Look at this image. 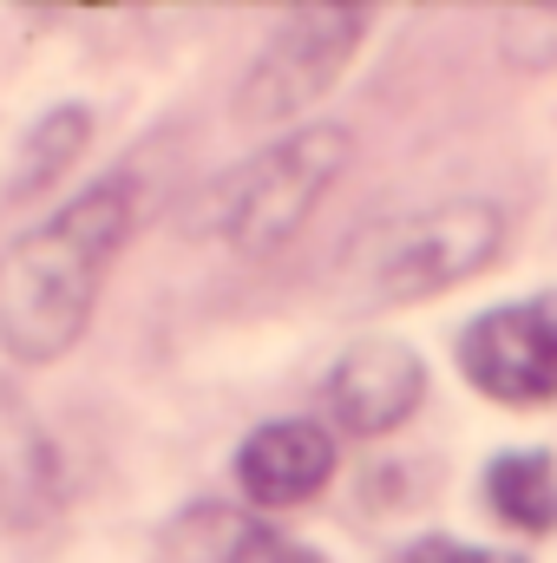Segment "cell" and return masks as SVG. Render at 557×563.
Listing matches in <instances>:
<instances>
[{
    "mask_svg": "<svg viewBox=\"0 0 557 563\" xmlns=\"http://www.w3.org/2000/svg\"><path fill=\"white\" fill-rule=\"evenodd\" d=\"M132 230H139V184L132 170H112L0 256V347L20 367H46L79 347L99 282L132 243Z\"/></svg>",
    "mask_w": 557,
    "mask_h": 563,
    "instance_id": "obj_1",
    "label": "cell"
},
{
    "mask_svg": "<svg viewBox=\"0 0 557 563\" xmlns=\"http://www.w3.org/2000/svg\"><path fill=\"white\" fill-rule=\"evenodd\" d=\"M341 170H348V132H335V125H295L288 139L263 144L250 164H237L210 190L204 217H210V230L230 250L276 256L282 243L321 210V197L335 190Z\"/></svg>",
    "mask_w": 557,
    "mask_h": 563,
    "instance_id": "obj_2",
    "label": "cell"
},
{
    "mask_svg": "<svg viewBox=\"0 0 557 563\" xmlns=\"http://www.w3.org/2000/svg\"><path fill=\"white\" fill-rule=\"evenodd\" d=\"M505 250V210L485 197H459L439 210H419L401 230L368 243L361 263V301L368 308H414L433 301L479 269H492V256Z\"/></svg>",
    "mask_w": 557,
    "mask_h": 563,
    "instance_id": "obj_3",
    "label": "cell"
},
{
    "mask_svg": "<svg viewBox=\"0 0 557 563\" xmlns=\"http://www.w3.org/2000/svg\"><path fill=\"white\" fill-rule=\"evenodd\" d=\"M368 26H374V7H341V0L288 7V20L263 40L250 79L237 92V112L250 125H288V119H302L348 73V59L361 53Z\"/></svg>",
    "mask_w": 557,
    "mask_h": 563,
    "instance_id": "obj_4",
    "label": "cell"
},
{
    "mask_svg": "<svg viewBox=\"0 0 557 563\" xmlns=\"http://www.w3.org/2000/svg\"><path fill=\"white\" fill-rule=\"evenodd\" d=\"M466 380L499 407H551L557 400V295H525L485 308L459 334Z\"/></svg>",
    "mask_w": 557,
    "mask_h": 563,
    "instance_id": "obj_5",
    "label": "cell"
},
{
    "mask_svg": "<svg viewBox=\"0 0 557 563\" xmlns=\"http://www.w3.org/2000/svg\"><path fill=\"white\" fill-rule=\"evenodd\" d=\"M419 400H426V361L394 334L354 341L321 380V407L348 439H381V432L407 426Z\"/></svg>",
    "mask_w": 557,
    "mask_h": 563,
    "instance_id": "obj_6",
    "label": "cell"
},
{
    "mask_svg": "<svg viewBox=\"0 0 557 563\" xmlns=\"http://www.w3.org/2000/svg\"><path fill=\"white\" fill-rule=\"evenodd\" d=\"M335 478V432L315 420H270L237 445V492L256 511H295Z\"/></svg>",
    "mask_w": 557,
    "mask_h": 563,
    "instance_id": "obj_7",
    "label": "cell"
},
{
    "mask_svg": "<svg viewBox=\"0 0 557 563\" xmlns=\"http://www.w3.org/2000/svg\"><path fill=\"white\" fill-rule=\"evenodd\" d=\"M53 498H59L53 445L40 439L33 413H26L13 394H0V518L33 525V518H46Z\"/></svg>",
    "mask_w": 557,
    "mask_h": 563,
    "instance_id": "obj_8",
    "label": "cell"
},
{
    "mask_svg": "<svg viewBox=\"0 0 557 563\" xmlns=\"http://www.w3.org/2000/svg\"><path fill=\"white\" fill-rule=\"evenodd\" d=\"M92 144V112L86 106H53L46 119H33V132L20 139V151L7 157V184H0V203H26L40 197L59 170L79 164V151Z\"/></svg>",
    "mask_w": 557,
    "mask_h": 563,
    "instance_id": "obj_9",
    "label": "cell"
},
{
    "mask_svg": "<svg viewBox=\"0 0 557 563\" xmlns=\"http://www.w3.org/2000/svg\"><path fill=\"white\" fill-rule=\"evenodd\" d=\"M485 505L525 538L557 531V459L538 452V445L532 452H499L485 465Z\"/></svg>",
    "mask_w": 557,
    "mask_h": 563,
    "instance_id": "obj_10",
    "label": "cell"
},
{
    "mask_svg": "<svg viewBox=\"0 0 557 563\" xmlns=\"http://www.w3.org/2000/svg\"><path fill=\"white\" fill-rule=\"evenodd\" d=\"M210 563H321V558H315L308 544H295V538L270 531V525H230Z\"/></svg>",
    "mask_w": 557,
    "mask_h": 563,
    "instance_id": "obj_11",
    "label": "cell"
},
{
    "mask_svg": "<svg viewBox=\"0 0 557 563\" xmlns=\"http://www.w3.org/2000/svg\"><path fill=\"white\" fill-rule=\"evenodd\" d=\"M532 33H545L538 66H551L557 59V7H512V13H505V46H512V40H532Z\"/></svg>",
    "mask_w": 557,
    "mask_h": 563,
    "instance_id": "obj_12",
    "label": "cell"
},
{
    "mask_svg": "<svg viewBox=\"0 0 557 563\" xmlns=\"http://www.w3.org/2000/svg\"><path fill=\"white\" fill-rule=\"evenodd\" d=\"M407 563H525L518 551H485V544H452V538H426L414 544Z\"/></svg>",
    "mask_w": 557,
    "mask_h": 563,
    "instance_id": "obj_13",
    "label": "cell"
}]
</instances>
